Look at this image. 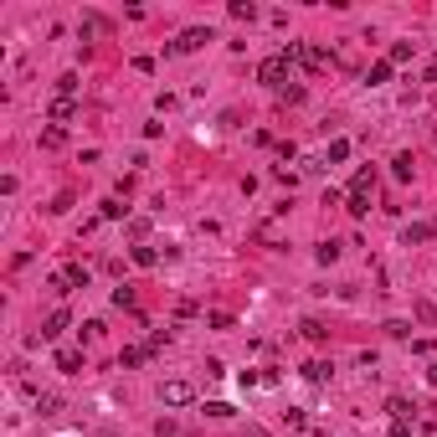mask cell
I'll return each instance as SVG.
<instances>
[{"instance_id":"obj_4","label":"cell","mask_w":437,"mask_h":437,"mask_svg":"<svg viewBox=\"0 0 437 437\" xmlns=\"http://www.w3.org/2000/svg\"><path fill=\"white\" fill-rule=\"evenodd\" d=\"M195 401V386L190 381H165L160 386V406H190Z\"/></svg>"},{"instance_id":"obj_14","label":"cell","mask_w":437,"mask_h":437,"mask_svg":"<svg viewBox=\"0 0 437 437\" xmlns=\"http://www.w3.org/2000/svg\"><path fill=\"white\" fill-rule=\"evenodd\" d=\"M401 242H406V247H411V242H432V227H427V222H411V227L401 232Z\"/></svg>"},{"instance_id":"obj_1","label":"cell","mask_w":437,"mask_h":437,"mask_svg":"<svg viewBox=\"0 0 437 437\" xmlns=\"http://www.w3.org/2000/svg\"><path fill=\"white\" fill-rule=\"evenodd\" d=\"M370 190H376V170H355L350 195H345V211H350V216H365V211H370Z\"/></svg>"},{"instance_id":"obj_28","label":"cell","mask_w":437,"mask_h":437,"mask_svg":"<svg viewBox=\"0 0 437 437\" xmlns=\"http://www.w3.org/2000/svg\"><path fill=\"white\" fill-rule=\"evenodd\" d=\"M391 437H411V422H391Z\"/></svg>"},{"instance_id":"obj_18","label":"cell","mask_w":437,"mask_h":437,"mask_svg":"<svg viewBox=\"0 0 437 437\" xmlns=\"http://www.w3.org/2000/svg\"><path fill=\"white\" fill-rule=\"evenodd\" d=\"M227 11H232V21H252V16H257V6H252V0H232Z\"/></svg>"},{"instance_id":"obj_26","label":"cell","mask_w":437,"mask_h":437,"mask_svg":"<svg viewBox=\"0 0 437 437\" xmlns=\"http://www.w3.org/2000/svg\"><path fill=\"white\" fill-rule=\"evenodd\" d=\"M278 98H283V103H303V87H298V82H288V87H283Z\"/></svg>"},{"instance_id":"obj_8","label":"cell","mask_w":437,"mask_h":437,"mask_svg":"<svg viewBox=\"0 0 437 437\" xmlns=\"http://www.w3.org/2000/svg\"><path fill=\"white\" fill-rule=\"evenodd\" d=\"M298 62H303L309 72H324V68H330V52H319V47H303V52H298Z\"/></svg>"},{"instance_id":"obj_2","label":"cell","mask_w":437,"mask_h":437,"mask_svg":"<svg viewBox=\"0 0 437 437\" xmlns=\"http://www.w3.org/2000/svg\"><path fill=\"white\" fill-rule=\"evenodd\" d=\"M288 68H293V62L278 52V57H268V62L257 68V82H268V87H278V93H283V87H288Z\"/></svg>"},{"instance_id":"obj_3","label":"cell","mask_w":437,"mask_h":437,"mask_svg":"<svg viewBox=\"0 0 437 437\" xmlns=\"http://www.w3.org/2000/svg\"><path fill=\"white\" fill-rule=\"evenodd\" d=\"M206 41H211V26H190V31H180V36L170 41V57H185V52H201Z\"/></svg>"},{"instance_id":"obj_23","label":"cell","mask_w":437,"mask_h":437,"mask_svg":"<svg viewBox=\"0 0 437 437\" xmlns=\"http://www.w3.org/2000/svg\"><path fill=\"white\" fill-rule=\"evenodd\" d=\"M386 335H391V340H406V335H411V324H406V319H391V324H386Z\"/></svg>"},{"instance_id":"obj_12","label":"cell","mask_w":437,"mask_h":437,"mask_svg":"<svg viewBox=\"0 0 437 437\" xmlns=\"http://www.w3.org/2000/svg\"><path fill=\"white\" fill-rule=\"evenodd\" d=\"M386 411H391V422H411V411H417V406H411L406 396H391V401H386Z\"/></svg>"},{"instance_id":"obj_15","label":"cell","mask_w":437,"mask_h":437,"mask_svg":"<svg viewBox=\"0 0 437 437\" xmlns=\"http://www.w3.org/2000/svg\"><path fill=\"white\" fill-rule=\"evenodd\" d=\"M350 160V139H330V155H324V165H345Z\"/></svg>"},{"instance_id":"obj_11","label":"cell","mask_w":437,"mask_h":437,"mask_svg":"<svg viewBox=\"0 0 437 437\" xmlns=\"http://www.w3.org/2000/svg\"><path fill=\"white\" fill-rule=\"evenodd\" d=\"M57 370L77 376V370H82V350H57Z\"/></svg>"},{"instance_id":"obj_27","label":"cell","mask_w":437,"mask_h":437,"mask_svg":"<svg viewBox=\"0 0 437 437\" xmlns=\"http://www.w3.org/2000/svg\"><path fill=\"white\" fill-rule=\"evenodd\" d=\"M335 257H340V242H324V247H319V262H324V268H330Z\"/></svg>"},{"instance_id":"obj_21","label":"cell","mask_w":437,"mask_h":437,"mask_svg":"<svg viewBox=\"0 0 437 437\" xmlns=\"http://www.w3.org/2000/svg\"><path fill=\"white\" fill-rule=\"evenodd\" d=\"M41 144H47V149H62V144H68V134H62V129L52 124V129H47V134H41Z\"/></svg>"},{"instance_id":"obj_29","label":"cell","mask_w":437,"mask_h":437,"mask_svg":"<svg viewBox=\"0 0 437 437\" xmlns=\"http://www.w3.org/2000/svg\"><path fill=\"white\" fill-rule=\"evenodd\" d=\"M427 386H437V360H432V370H427Z\"/></svg>"},{"instance_id":"obj_19","label":"cell","mask_w":437,"mask_h":437,"mask_svg":"<svg viewBox=\"0 0 437 437\" xmlns=\"http://www.w3.org/2000/svg\"><path fill=\"white\" fill-rule=\"evenodd\" d=\"M298 330H303V340H324V335H330V330H324V324H319V319H303V324H298Z\"/></svg>"},{"instance_id":"obj_13","label":"cell","mask_w":437,"mask_h":437,"mask_svg":"<svg viewBox=\"0 0 437 437\" xmlns=\"http://www.w3.org/2000/svg\"><path fill=\"white\" fill-rule=\"evenodd\" d=\"M365 82H370V87H386V82H391V62H386V57H381V62H370Z\"/></svg>"},{"instance_id":"obj_10","label":"cell","mask_w":437,"mask_h":437,"mask_svg":"<svg viewBox=\"0 0 437 437\" xmlns=\"http://www.w3.org/2000/svg\"><path fill=\"white\" fill-rule=\"evenodd\" d=\"M149 355H155V350H149V345H124V355H119V365H144Z\"/></svg>"},{"instance_id":"obj_30","label":"cell","mask_w":437,"mask_h":437,"mask_svg":"<svg viewBox=\"0 0 437 437\" xmlns=\"http://www.w3.org/2000/svg\"><path fill=\"white\" fill-rule=\"evenodd\" d=\"M432 103H437V93H432Z\"/></svg>"},{"instance_id":"obj_25","label":"cell","mask_w":437,"mask_h":437,"mask_svg":"<svg viewBox=\"0 0 437 437\" xmlns=\"http://www.w3.org/2000/svg\"><path fill=\"white\" fill-rule=\"evenodd\" d=\"M283 422H288V427H309V417H303L298 406H288V411H283Z\"/></svg>"},{"instance_id":"obj_6","label":"cell","mask_w":437,"mask_h":437,"mask_svg":"<svg viewBox=\"0 0 437 437\" xmlns=\"http://www.w3.org/2000/svg\"><path fill=\"white\" fill-rule=\"evenodd\" d=\"M68 324H72V314H68V309H52V314H47V324H41V340H57L62 330H68Z\"/></svg>"},{"instance_id":"obj_22","label":"cell","mask_w":437,"mask_h":437,"mask_svg":"<svg viewBox=\"0 0 437 437\" xmlns=\"http://www.w3.org/2000/svg\"><path fill=\"white\" fill-rule=\"evenodd\" d=\"M303 376H309V381H330V365L314 360V365H303Z\"/></svg>"},{"instance_id":"obj_9","label":"cell","mask_w":437,"mask_h":437,"mask_svg":"<svg viewBox=\"0 0 437 437\" xmlns=\"http://www.w3.org/2000/svg\"><path fill=\"white\" fill-rule=\"evenodd\" d=\"M68 119H77V98H57V103H52V124L62 129Z\"/></svg>"},{"instance_id":"obj_17","label":"cell","mask_w":437,"mask_h":437,"mask_svg":"<svg viewBox=\"0 0 437 437\" xmlns=\"http://www.w3.org/2000/svg\"><path fill=\"white\" fill-rule=\"evenodd\" d=\"M57 98H77V72H62L57 77Z\"/></svg>"},{"instance_id":"obj_20","label":"cell","mask_w":437,"mask_h":437,"mask_svg":"<svg viewBox=\"0 0 437 437\" xmlns=\"http://www.w3.org/2000/svg\"><path fill=\"white\" fill-rule=\"evenodd\" d=\"M57 406H62V396H52V391H47V396H36V411H41V417H52Z\"/></svg>"},{"instance_id":"obj_7","label":"cell","mask_w":437,"mask_h":437,"mask_svg":"<svg viewBox=\"0 0 437 437\" xmlns=\"http://www.w3.org/2000/svg\"><path fill=\"white\" fill-rule=\"evenodd\" d=\"M411 57H417V41H391V52H386L391 68H401V62H411Z\"/></svg>"},{"instance_id":"obj_5","label":"cell","mask_w":437,"mask_h":437,"mask_svg":"<svg viewBox=\"0 0 437 437\" xmlns=\"http://www.w3.org/2000/svg\"><path fill=\"white\" fill-rule=\"evenodd\" d=\"M77 283H82V288H87V268H82V262H68V268H62V278H57V293H68V288H77Z\"/></svg>"},{"instance_id":"obj_16","label":"cell","mask_w":437,"mask_h":437,"mask_svg":"<svg viewBox=\"0 0 437 437\" xmlns=\"http://www.w3.org/2000/svg\"><path fill=\"white\" fill-rule=\"evenodd\" d=\"M129 257H134V262H139V268H155V262H160V252H155V247H149V242H139V247H134V252H129Z\"/></svg>"},{"instance_id":"obj_24","label":"cell","mask_w":437,"mask_h":437,"mask_svg":"<svg viewBox=\"0 0 437 437\" xmlns=\"http://www.w3.org/2000/svg\"><path fill=\"white\" fill-rule=\"evenodd\" d=\"M391 165H396V180H411V155H396Z\"/></svg>"}]
</instances>
